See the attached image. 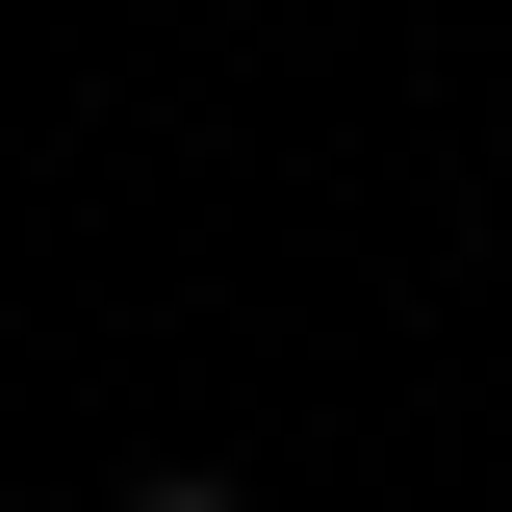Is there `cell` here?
I'll use <instances>...</instances> for the list:
<instances>
[{
  "label": "cell",
  "instance_id": "6da1fadb",
  "mask_svg": "<svg viewBox=\"0 0 512 512\" xmlns=\"http://www.w3.org/2000/svg\"><path fill=\"white\" fill-rule=\"evenodd\" d=\"M128 512H256V487H128Z\"/></svg>",
  "mask_w": 512,
  "mask_h": 512
}]
</instances>
